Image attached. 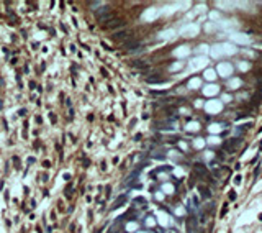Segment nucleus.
Listing matches in <instances>:
<instances>
[{
	"mask_svg": "<svg viewBox=\"0 0 262 233\" xmlns=\"http://www.w3.org/2000/svg\"><path fill=\"white\" fill-rule=\"evenodd\" d=\"M111 16H113V13H111L110 8H106V7H102L100 10L97 12V20L98 21H110Z\"/></svg>",
	"mask_w": 262,
	"mask_h": 233,
	"instance_id": "nucleus-1",
	"label": "nucleus"
},
{
	"mask_svg": "<svg viewBox=\"0 0 262 233\" xmlns=\"http://www.w3.org/2000/svg\"><path fill=\"white\" fill-rule=\"evenodd\" d=\"M123 25H125V21L116 18V20H110V21H108V23H106V28H108V30H116V28H121Z\"/></svg>",
	"mask_w": 262,
	"mask_h": 233,
	"instance_id": "nucleus-2",
	"label": "nucleus"
},
{
	"mask_svg": "<svg viewBox=\"0 0 262 233\" xmlns=\"http://www.w3.org/2000/svg\"><path fill=\"white\" fill-rule=\"evenodd\" d=\"M131 36H133V35L128 33V31H118V33L113 35V40H115V41H123V40H130Z\"/></svg>",
	"mask_w": 262,
	"mask_h": 233,
	"instance_id": "nucleus-3",
	"label": "nucleus"
},
{
	"mask_svg": "<svg viewBox=\"0 0 262 233\" xmlns=\"http://www.w3.org/2000/svg\"><path fill=\"white\" fill-rule=\"evenodd\" d=\"M123 46H125L126 49H134V48H138L139 46V41H136V40H126L125 43H123Z\"/></svg>",
	"mask_w": 262,
	"mask_h": 233,
	"instance_id": "nucleus-4",
	"label": "nucleus"
},
{
	"mask_svg": "<svg viewBox=\"0 0 262 233\" xmlns=\"http://www.w3.org/2000/svg\"><path fill=\"white\" fill-rule=\"evenodd\" d=\"M195 171L198 172V174H200L202 177H207V169H205L202 164H197V166H195Z\"/></svg>",
	"mask_w": 262,
	"mask_h": 233,
	"instance_id": "nucleus-5",
	"label": "nucleus"
},
{
	"mask_svg": "<svg viewBox=\"0 0 262 233\" xmlns=\"http://www.w3.org/2000/svg\"><path fill=\"white\" fill-rule=\"evenodd\" d=\"M147 82H166V81L159 76H149L147 77Z\"/></svg>",
	"mask_w": 262,
	"mask_h": 233,
	"instance_id": "nucleus-6",
	"label": "nucleus"
},
{
	"mask_svg": "<svg viewBox=\"0 0 262 233\" xmlns=\"http://www.w3.org/2000/svg\"><path fill=\"white\" fill-rule=\"evenodd\" d=\"M252 100H254V105H257V103L261 102V92H257L256 95L252 97Z\"/></svg>",
	"mask_w": 262,
	"mask_h": 233,
	"instance_id": "nucleus-7",
	"label": "nucleus"
},
{
	"mask_svg": "<svg viewBox=\"0 0 262 233\" xmlns=\"http://www.w3.org/2000/svg\"><path fill=\"white\" fill-rule=\"evenodd\" d=\"M125 200H126L125 197H120V199H118V200H116L115 204H113V207H115V208H116V207H120V205H121L123 202H125Z\"/></svg>",
	"mask_w": 262,
	"mask_h": 233,
	"instance_id": "nucleus-8",
	"label": "nucleus"
},
{
	"mask_svg": "<svg viewBox=\"0 0 262 233\" xmlns=\"http://www.w3.org/2000/svg\"><path fill=\"white\" fill-rule=\"evenodd\" d=\"M134 66H136V67H146V62H144V61H138V62H134Z\"/></svg>",
	"mask_w": 262,
	"mask_h": 233,
	"instance_id": "nucleus-9",
	"label": "nucleus"
},
{
	"mask_svg": "<svg viewBox=\"0 0 262 233\" xmlns=\"http://www.w3.org/2000/svg\"><path fill=\"white\" fill-rule=\"evenodd\" d=\"M202 195H203V197H208L210 194H208V191H207V189H202Z\"/></svg>",
	"mask_w": 262,
	"mask_h": 233,
	"instance_id": "nucleus-10",
	"label": "nucleus"
},
{
	"mask_svg": "<svg viewBox=\"0 0 262 233\" xmlns=\"http://www.w3.org/2000/svg\"><path fill=\"white\" fill-rule=\"evenodd\" d=\"M257 86H259V89H261V90H262V79H261V81H259V82H257Z\"/></svg>",
	"mask_w": 262,
	"mask_h": 233,
	"instance_id": "nucleus-11",
	"label": "nucleus"
},
{
	"mask_svg": "<svg viewBox=\"0 0 262 233\" xmlns=\"http://www.w3.org/2000/svg\"><path fill=\"white\" fill-rule=\"evenodd\" d=\"M261 76H262V69H261Z\"/></svg>",
	"mask_w": 262,
	"mask_h": 233,
	"instance_id": "nucleus-12",
	"label": "nucleus"
}]
</instances>
